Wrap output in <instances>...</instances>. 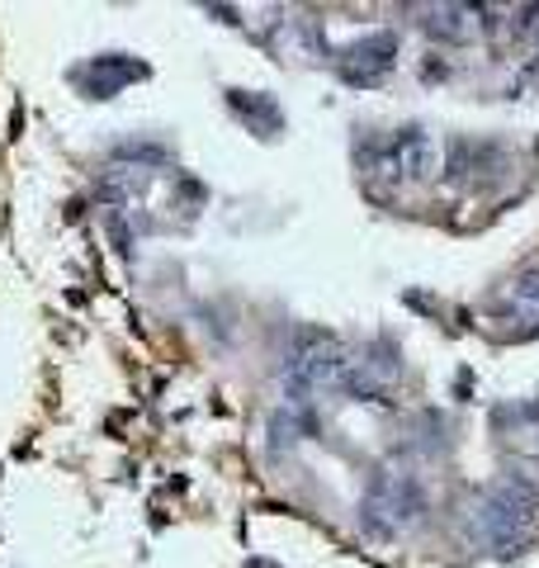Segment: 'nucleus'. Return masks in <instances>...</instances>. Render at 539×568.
Listing matches in <instances>:
<instances>
[{
    "instance_id": "1",
    "label": "nucleus",
    "mask_w": 539,
    "mask_h": 568,
    "mask_svg": "<svg viewBox=\"0 0 539 568\" xmlns=\"http://www.w3.org/2000/svg\"><path fill=\"white\" fill-rule=\"evenodd\" d=\"M539 526V493L530 478L507 474L492 488H482L469 507V536L474 545L492 549V555H516L535 540Z\"/></svg>"
},
{
    "instance_id": "2",
    "label": "nucleus",
    "mask_w": 539,
    "mask_h": 568,
    "mask_svg": "<svg viewBox=\"0 0 539 568\" xmlns=\"http://www.w3.org/2000/svg\"><path fill=\"white\" fill-rule=\"evenodd\" d=\"M359 511H365V521L379 530V536H403V530H411L421 521L426 497H421V488H417V478L411 474L379 469L374 474V484H369V493H365V503H359Z\"/></svg>"
},
{
    "instance_id": "3",
    "label": "nucleus",
    "mask_w": 539,
    "mask_h": 568,
    "mask_svg": "<svg viewBox=\"0 0 539 568\" xmlns=\"http://www.w3.org/2000/svg\"><path fill=\"white\" fill-rule=\"evenodd\" d=\"M346 351H340L332 336H313V342H303L294 351V361H289V384L298 388V394H313V388H332L346 379Z\"/></svg>"
},
{
    "instance_id": "4",
    "label": "nucleus",
    "mask_w": 539,
    "mask_h": 568,
    "mask_svg": "<svg viewBox=\"0 0 539 568\" xmlns=\"http://www.w3.org/2000/svg\"><path fill=\"white\" fill-rule=\"evenodd\" d=\"M388 162H393V175H398V185H421L430 181V175L440 171V142L430 138L426 129H403V133H393L388 142Z\"/></svg>"
},
{
    "instance_id": "5",
    "label": "nucleus",
    "mask_w": 539,
    "mask_h": 568,
    "mask_svg": "<svg viewBox=\"0 0 539 568\" xmlns=\"http://www.w3.org/2000/svg\"><path fill=\"white\" fill-rule=\"evenodd\" d=\"M393 58H398V39H393V33H369V39H359V43H350L346 52H340L336 67H340L346 81L369 85L393 67Z\"/></svg>"
},
{
    "instance_id": "6",
    "label": "nucleus",
    "mask_w": 539,
    "mask_h": 568,
    "mask_svg": "<svg viewBox=\"0 0 539 568\" xmlns=\"http://www.w3.org/2000/svg\"><path fill=\"white\" fill-rule=\"evenodd\" d=\"M507 298H511V304H520V308L539 313V265H530V271H520V275L507 284Z\"/></svg>"
},
{
    "instance_id": "7",
    "label": "nucleus",
    "mask_w": 539,
    "mask_h": 568,
    "mask_svg": "<svg viewBox=\"0 0 539 568\" xmlns=\"http://www.w3.org/2000/svg\"><path fill=\"white\" fill-rule=\"evenodd\" d=\"M464 14H474V10H464V6H445V10H436V20H430V29H436V33H449V39H469V29H474V24H459Z\"/></svg>"
}]
</instances>
